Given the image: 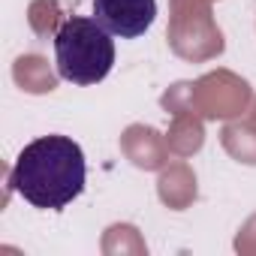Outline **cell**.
Segmentation results:
<instances>
[{"mask_svg":"<svg viewBox=\"0 0 256 256\" xmlns=\"http://www.w3.org/2000/svg\"><path fill=\"white\" fill-rule=\"evenodd\" d=\"M88 178L84 151L70 136H42L24 145L10 184L12 190L42 211H60L82 196Z\"/></svg>","mask_w":256,"mask_h":256,"instance_id":"1","label":"cell"},{"mask_svg":"<svg viewBox=\"0 0 256 256\" xmlns=\"http://www.w3.org/2000/svg\"><path fill=\"white\" fill-rule=\"evenodd\" d=\"M58 76L72 84H96L114 66V40L96 18L72 16L54 36Z\"/></svg>","mask_w":256,"mask_h":256,"instance_id":"2","label":"cell"},{"mask_svg":"<svg viewBox=\"0 0 256 256\" xmlns=\"http://www.w3.org/2000/svg\"><path fill=\"white\" fill-rule=\"evenodd\" d=\"M94 18L120 40H139L157 18V0H94Z\"/></svg>","mask_w":256,"mask_h":256,"instance_id":"3","label":"cell"}]
</instances>
